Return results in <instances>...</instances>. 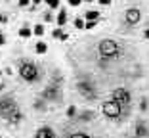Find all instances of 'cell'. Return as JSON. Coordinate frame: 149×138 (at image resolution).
<instances>
[{"label": "cell", "instance_id": "obj_29", "mask_svg": "<svg viewBox=\"0 0 149 138\" xmlns=\"http://www.w3.org/2000/svg\"><path fill=\"white\" fill-rule=\"evenodd\" d=\"M101 6H111V0H97Z\"/></svg>", "mask_w": 149, "mask_h": 138}, {"label": "cell", "instance_id": "obj_21", "mask_svg": "<svg viewBox=\"0 0 149 138\" xmlns=\"http://www.w3.org/2000/svg\"><path fill=\"white\" fill-rule=\"evenodd\" d=\"M67 138H94V136H90L88 132H71Z\"/></svg>", "mask_w": 149, "mask_h": 138}, {"label": "cell", "instance_id": "obj_13", "mask_svg": "<svg viewBox=\"0 0 149 138\" xmlns=\"http://www.w3.org/2000/svg\"><path fill=\"white\" fill-rule=\"evenodd\" d=\"M52 36H54L56 40H67V39H69V35L63 31V27H57V29H54V31H52Z\"/></svg>", "mask_w": 149, "mask_h": 138}, {"label": "cell", "instance_id": "obj_18", "mask_svg": "<svg viewBox=\"0 0 149 138\" xmlns=\"http://www.w3.org/2000/svg\"><path fill=\"white\" fill-rule=\"evenodd\" d=\"M77 113H79V107H77V106H69V107H67V113H65V115L69 117V119H74V117H77Z\"/></svg>", "mask_w": 149, "mask_h": 138}, {"label": "cell", "instance_id": "obj_10", "mask_svg": "<svg viewBox=\"0 0 149 138\" xmlns=\"http://www.w3.org/2000/svg\"><path fill=\"white\" fill-rule=\"evenodd\" d=\"M35 138H57V134H56V130H54L52 127L44 125L35 132Z\"/></svg>", "mask_w": 149, "mask_h": 138}, {"label": "cell", "instance_id": "obj_34", "mask_svg": "<svg viewBox=\"0 0 149 138\" xmlns=\"http://www.w3.org/2000/svg\"><path fill=\"white\" fill-rule=\"evenodd\" d=\"M82 2H92V0H82Z\"/></svg>", "mask_w": 149, "mask_h": 138}, {"label": "cell", "instance_id": "obj_20", "mask_svg": "<svg viewBox=\"0 0 149 138\" xmlns=\"http://www.w3.org/2000/svg\"><path fill=\"white\" fill-rule=\"evenodd\" d=\"M44 4L48 6L50 10H56V8H59V0H42Z\"/></svg>", "mask_w": 149, "mask_h": 138}, {"label": "cell", "instance_id": "obj_5", "mask_svg": "<svg viewBox=\"0 0 149 138\" xmlns=\"http://www.w3.org/2000/svg\"><path fill=\"white\" fill-rule=\"evenodd\" d=\"M101 113H103V117L109 119V121H120L123 117H126L124 115L123 106H120L117 100H113V98L105 100V102L101 104Z\"/></svg>", "mask_w": 149, "mask_h": 138}, {"label": "cell", "instance_id": "obj_27", "mask_svg": "<svg viewBox=\"0 0 149 138\" xmlns=\"http://www.w3.org/2000/svg\"><path fill=\"white\" fill-rule=\"evenodd\" d=\"M140 109H141V111L147 109V100H141V102H140Z\"/></svg>", "mask_w": 149, "mask_h": 138}, {"label": "cell", "instance_id": "obj_12", "mask_svg": "<svg viewBox=\"0 0 149 138\" xmlns=\"http://www.w3.org/2000/svg\"><path fill=\"white\" fill-rule=\"evenodd\" d=\"M67 10L65 8H61L59 10V13H57V18H56V25L57 27H65V23H67Z\"/></svg>", "mask_w": 149, "mask_h": 138}, {"label": "cell", "instance_id": "obj_14", "mask_svg": "<svg viewBox=\"0 0 149 138\" xmlns=\"http://www.w3.org/2000/svg\"><path fill=\"white\" fill-rule=\"evenodd\" d=\"M46 100L44 98H38V100H35V104H33V107H35L36 111H44V109H46Z\"/></svg>", "mask_w": 149, "mask_h": 138}, {"label": "cell", "instance_id": "obj_37", "mask_svg": "<svg viewBox=\"0 0 149 138\" xmlns=\"http://www.w3.org/2000/svg\"><path fill=\"white\" fill-rule=\"evenodd\" d=\"M147 138H149V136H147Z\"/></svg>", "mask_w": 149, "mask_h": 138}, {"label": "cell", "instance_id": "obj_16", "mask_svg": "<svg viewBox=\"0 0 149 138\" xmlns=\"http://www.w3.org/2000/svg\"><path fill=\"white\" fill-rule=\"evenodd\" d=\"M46 52H48V46H46V42H36L35 54H46Z\"/></svg>", "mask_w": 149, "mask_h": 138}, {"label": "cell", "instance_id": "obj_24", "mask_svg": "<svg viewBox=\"0 0 149 138\" xmlns=\"http://www.w3.org/2000/svg\"><path fill=\"white\" fill-rule=\"evenodd\" d=\"M67 2H69V6H73V8H77V6L82 4V0H67Z\"/></svg>", "mask_w": 149, "mask_h": 138}, {"label": "cell", "instance_id": "obj_2", "mask_svg": "<svg viewBox=\"0 0 149 138\" xmlns=\"http://www.w3.org/2000/svg\"><path fill=\"white\" fill-rule=\"evenodd\" d=\"M124 56V46L115 39H103L100 40L97 44V58L107 60V62H113Z\"/></svg>", "mask_w": 149, "mask_h": 138}, {"label": "cell", "instance_id": "obj_8", "mask_svg": "<svg viewBox=\"0 0 149 138\" xmlns=\"http://www.w3.org/2000/svg\"><path fill=\"white\" fill-rule=\"evenodd\" d=\"M124 21L130 27L138 25V23L141 21V10L140 8H128L126 12H124Z\"/></svg>", "mask_w": 149, "mask_h": 138}, {"label": "cell", "instance_id": "obj_3", "mask_svg": "<svg viewBox=\"0 0 149 138\" xmlns=\"http://www.w3.org/2000/svg\"><path fill=\"white\" fill-rule=\"evenodd\" d=\"M17 73H19V77H21L25 83H29V85L38 83L40 77H42L40 67L36 65L35 62H31V60H21V62L17 63Z\"/></svg>", "mask_w": 149, "mask_h": 138}, {"label": "cell", "instance_id": "obj_9", "mask_svg": "<svg viewBox=\"0 0 149 138\" xmlns=\"http://www.w3.org/2000/svg\"><path fill=\"white\" fill-rule=\"evenodd\" d=\"M149 136V127L145 121H136V125H134V138H147Z\"/></svg>", "mask_w": 149, "mask_h": 138}, {"label": "cell", "instance_id": "obj_7", "mask_svg": "<svg viewBox=\"0 0 149 138\" xmlns=\"http://www.w3.org/2000/svg\"><path fill=\"white\" fill-rule=\"evenodd\" d=\"M111 98L113 100H117L120 106H123V109H124V115H130V107H132V92L128 88H115L113 92H111Z\"/></svg>", "mask_w": 149, "mask_h": 138}, {"label": "cell", "instance_id": "obj_26", "mask_svg": "<svg viewBox=\"0 0 149 138\" xmlns=\"http://www.w3.org/2000/svg\"><path fill=\"white\" fill-rule=\"evenodd\" d=\"M19 2V6H21V8H27V6L31 4V0H17Z\"/></svg>", "mask_w": 149, "mask_h": 138}, {"label": "cell", "instance_id": "obj_22", "mask_svg": "<svg viewBox=\"0 0 149 138\" xmlns=\"http://www.w3.org/2000/svg\"><path fill=\"white\" fill-rule=\"evenodd\" d=\"M84 23H86V21H84V19H80V18L74 19V27H77V29H84Z\"/></svg>", "mask_w": 149, "mask_h": 138}, {"label": "cell", "instance_id": "obj_32", "mask_svg": "<svg viewBox=\"0 0 149 138\" xmlns=\"http://www.w3.org/2000/svg\"><path fill=\"white\" fill-rule=\"evenodd\" d=\"M143 36H145V39H147V40H149V27H147V29H145V33H143Z\"/></svg>", "mask_w": 149, "mask_h": 138}, {"label": "cell", "instance_id": "obj_4", "mask_svg": "<svg viewBox=\"0 0 149 138\" xmlns=\"http://www.w3.org/2000/svg\"><path fill=\"white\" fill-rule=\"evenodd\" d=\"M77 90H79V94L84 100H88V102H96L97 100V86L90 77H82V79L77 81Z\"/></svg>", "mask_w": 149, "mask_h": 138}, {"label": "cell", "instance_id": "obj_6", "mask_svg": "<svg viewBox=\"0 0 149 138\" xmlns=\"http://www.w3.org/2000/svg\"><path fill=\"white\" fill-rule=\"evenodd\" d=\"M40 98H44L46 102H54V104H59L63 100V88L59 83H54V81H50L48 85L44 86L42 94H40Z\"/></svg>", "mask_w": 149, "mask_h": 138}, {"label": "cell", "instance_id": "obj_30", "mask_svg": "<svg viewBox=\"0 0 149 138\" xmlns=\"http://www.w3.org/2000/svg\"><path fill=\"white\" fill-rule=\"evenodd\" d=\"M8 21V15H4V13H2V15H0V23H6Z\"/></svg>", "mask_w": 149, "mask_h": 138}, {"label": "cell", "instance_id": "obj_1", "mask_svg": "<svg viewBox=\"0 0 149 138\" xmlns=\"http://www.w3.org/2000/svg\"><path fill=\"white\" fill-rule=\"evenodd\" d=\"M0 119L15 127L23 121V111L13 94H0Z\"/></svg>", "mask_w": 149, "mask_h": 138}, {"label": "cell", "instance_id": "obj_17", "mask_svg": "<svg viewBox=\"0 0 149 138\" xmlns=\"http://www.w3.org/2000/svg\"><path fill=\"white\" fill-rule=\"evenodd\" d=\"M19 36H21V39H29V36H33V29H29V27H21V29H19Z\"/></svg>", "mask_w": 149, "mask_h": 138}, {"label": "cell", "instance_id": "obj_15", "mask_svg": "<svg viewBox=\"0 0 149 138\" xmlns=\"http://www.w3.org/2000/svg\"><path fill=\"white\" fill-rule=\"evenodd\" d=\"M88 19L97 21V19H100V12H97V10H88V12H86V21H88Z\"/></svg>", "mask_w": 149, "mask_h": 138}, {"label": "cell", "instance_id": "obj_28", "mask_svg": "<svg viewBox=\"0 0 149 138\" xmlns=\"http://www.w3.org/2000/svg\"><path fill=\"white\" fill-rule=\"evenodd\" d=\"M6 44V36H4V33H0V46H4Z\"/></svg>", "mask_w": 149, "mask_h": 138}, {"label": "cell", "instance_id": "obj_11", "mask_svg": "<svg viewBox=\"0 0 149 138\" xmlns=\"http://www.w3.org/2000/svg\"><path fill=\"white\" fill-rule=\"evenodd\" d=\"M77 117H79L82 123H90V121H94L96 113H94L92 109H84V111H79V113H77Z\"/></svg>", "mask_w": 149, "mask_h": 138}, {"label": "cell", "instance_id": "obj_23", "mask_svg": "<svg viewBox=\"0 0 149 138\" xmlns=\"http://www.w3.org/2000/svg\"><path fill=\"white\" fill-rule=\"evenodd\" d=\"M96 25H97V21H92V19H88V21L84 23V29H94Z\"/></svg>", "mask_w": 149, "mask_h": 138}, {"label": "cell", "instance_id": "obj_31", "mask_svg": "<svg viewBox=\"0 0 149 138\" xmlns=\"http://www.w3.org/2000/svg\"><path fill=\"white\" fill-rule=\"evenodd\" d=\"M40 2H42V0H31V4H33V6H38Z\"/></svg>", "mask_w": 149, "mask_h": 138}, {"label": "cell", "instance_id": "obj_35", "mask_svg": "<svg viewBox=\"0 0 149 138\" xmlns=\"http://www.w3.org/2000/svg\"><path fill=\"white\" fill-rule=\"evenodd\" d=\"M0 79H2V69H0Z\"/></svg>", "mask_w": 149, "mask_h": 138}, {"label": "cell", "instance_id": "obj_25", "mask_svg": "<svg viewBox=\"0 0 149 138\" xmlns=\"http://www.w3.org/2000/svg\"><path fill=\"white\" fill-rule=\"evenodd\" d=\"M52 19H54V15H52V10H50V12L44 13V21H52Z\"/></svg>", "mask_w": 149, "mask_h": 138}, {"label": "cell", "instance_id": "obj_19", "mask_svg": "<svg viewBox=\"0 0 149 138\" xmlns=\"http://www.w3.org/2000/svg\"><path fill=\"white\" fill-rule=\"evenodd\" d=\"M33 35H36V36H42V35H44V25H42V23H36V25H35V29H33Z\"/></svg>", "mask_w": 149, "mask_h": 138}, {"label": "cell", "instance_id": "obj_33", "mask_svg": "<svg viewBox=\"0 0 149 138\" xmlns=\"http://www.w3.org/2000/svg\"><path fill=\"white\" fill-rule=\"evenodd\" d=\"M4 90H6V85H0V94L4 92Z\"/></svg>", "mask_w": 149, "mask_h": 138}, {"label": "cell", "instance_id": "obj_36", "mask_svg": "<svg viewBox=\"0 0 149 138\" xmlns=\"http://www.w3.org/2000/svg\"><path fill=\"white\" fill-rule=\"evenodd\" d=\"M0 138H2V136H0Z\"/></svg>", "mask_w": 149, "mask_h": 138}]
</instances>
